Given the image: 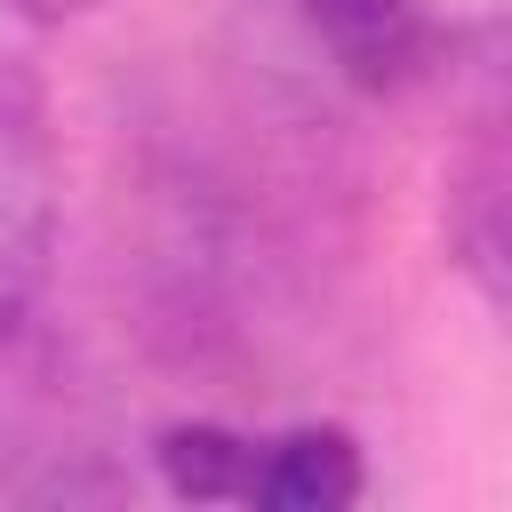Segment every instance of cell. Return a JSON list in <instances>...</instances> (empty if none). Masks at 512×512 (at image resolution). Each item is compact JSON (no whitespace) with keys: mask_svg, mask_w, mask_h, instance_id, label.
<instances>
[{"mask_svg":"<svg viewBox=\"0 0 512 512\" xmlns=\"http://www.w3.org/2000/svg\"><path fill=\"white\" fill-rule=\"evenodd\" d=\"M48 280H56V120L48 80L24 56H0V392L32 384L48 352Z\"/></svg>","mask_w":512,"mask_h":512,"instance_id":"obj_1","label":"cell"},{"mask_svg":"<svg viewBox=\"0 0 512 512\" xmlns=\"http://www.w3.org/2000/svg\"><path fill=\"white\" fill-rule=\"evenodd\" d=\"M152 472L168 496L248 504V512H336V504H360L368 488V464L336 424H288V432L168 424L152 432Z\"/></svg>","mask_w":512,"mask_h":512,"instance_id":"obj_2","label":"cell"},{"mask_svg":"<svg viewBox=\"0 0 512 512\" xmlns=\"http://www.w3.org/2000/svg\"><path fill=\"white\" fill-rule=\"evenodd\" d=\"M296 16L312 32V48L328 56V72L360 96L416 88L448 48V32L424 0H296Z\"/></svg>","mask_w":512,"mask_h":512,"instance_id":"obj_3","label":"cell"},{"mask_svg":"<svg viewBox=\"0 0 512 512\" xmlns=\"http://www.w3.org/2000/svg\"><path fill=\"white\" fill-rule=\"evenodd\" d=\"M472 120H464V160H448V240L456 264L480 280L496 304L504 288V96H496V24H472Z\"/></svg>","mask_w":512,"mask_h":512,"instance_id":"obj_4","label":"cell"},{"mask_svg":"<svg viewBox=\"0 0 512 512\" xmlns=\"http://www.w3.org/2000/svg\"><path fill=\"white\" fill-rule=\"evenodd\" d=\"M8 16H24V24H72V16H88V8H104V0H0Z\"/></svg>","mask_w":512,"mask_h":512,"instance_id":"obj_5","label":"cell"}]
</instances>
